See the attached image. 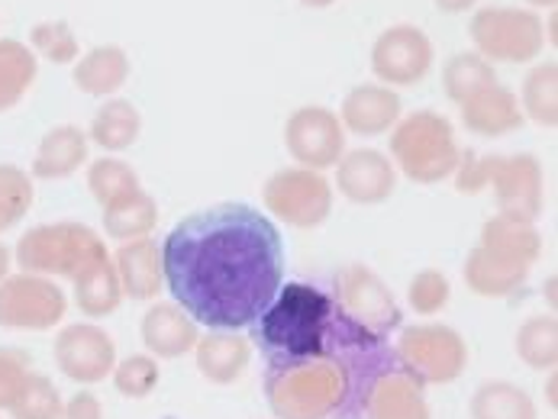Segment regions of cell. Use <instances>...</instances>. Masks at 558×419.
<instances>
[{
    "instance_id": "f35d334b",
    "label": "cell",
    "mask_w": 558,
    "mask_h": 419,
    "mask_svg": "<svg viewBox=\"0 0 558 419\" xmlns=\"http://www.w3.org/2000/svg\"><path fill=\"white\" fill-rule=\"evenodd\" d=\"M26 374H29V355L23 348H0V407H10Z\"/></svg>"
},
{
    "instance_id": "836d02e7",
    "label": "cell",
    "mask_w": 558,
    "mask_h": 419,
    "mask_svg": "<svg viewBox=\"0 0 558 419\" xmlns=\"http://www.w3.org/2000/svg\"><path fill=\"white\" fill-rule=\"evenodd\" d=\"M33 177L16 165H0V233L13 230L33 207Z\"/></svg>"
},
{
    "instance_id": "277c9868",
    "label": "cell",
    "mask_w": 558,
    "mask_h": 419,
    "mask_svg": "<svg viewBox=\"0 0 558 419\" xmlns=\"http://www.w3.org/2000/svg\"><path fill=\"white\" fill-rule=\"evenodd\" d=\"M391 156L398 159L400 171L416 184H436L462 162L452 123L433 110H420L400 120L391 136Z\"/></svg>"
},
{
    "instance_id": "ee69618b",
    "label": "cell",
    "mask_w": 558,
    "mask_h": 419,
    "mask_svg": "<svg viewBox=\"0 0 558 419\" xmlns=\"http://www.w3.org/2000/svg\"><path fill=\"white\" fill-rule=\"evenodd\" d=\"M526 3H536V7H553L556 0H526Z\"/></svg>"
},
{
    "instance_id": "9a60e30c",
    "label": "cell",
    "mask_w": 558,
    "mask_h": 419,
    "mask_svg": "<svg viewBox=\"0 0 558 419\" xmlns=\"http://www.w3.org/2000/svg\"><path fill=\"white\" fill-rule=\"evenodd\" d=\"M336 184L355 204H381L395 194L398 174L378 149H355L336 162Z\"/></svg>"
},
{
    "instance_id": "d6a6232c",
    "label": "cell",
    "mask_w": 558,
    "mask_h": 419,
    "mask_svg": "<svg viewBox=\"0 0 558 419\" xmlns=\"http://www.w3.org/2000/svg\"><path fill=\"white\" fill-rule=\"evenodd\" d=\"M517 352L530 368H556L558 326L553 317H533L517 333Z\"/></svg>"
},
{
    "instance_id": "f546056e",
    "label": "cell",
    "mask_w": 558,
    "mask_h": 419,
    "mask_svg": "<svg viewBox=\"0 0 558 419\" xmlns=\"http://www.w3.org/2000/svg\"><path fill=\"white\" fill-rule=\"evenodd\" d=\"M13 419H62V394L56 391V384L46 374H26L16 397L7 407Z\"/></svg>"
},
{
    "instance_id": "9c48e42d",
    "label": "cell",
    "mask_w": 558,
    "mask_h": 419,
    "mask_svg": "<svg viewBox=\"0 0 558 419\" xmlns=\"http://www.w3.org/2000/svg\"><path fill=\"white\" fill-rule=\"evenodd\" d=\"M69 300L43 274H13L0 281V326L7 330H52L62 323Z\"/></svg>"
},
{
    "instance_id": "ab89813d",
    "label": "cell",
    "mask_w": 558,
    "mask_h": 419,
    "mask_svg": "<svg viewBox=\"0 0 558 419\" xmlns=\"http://www.w3.org/2000/svg\"><path fill=\"white\" fill-rule=\"evenodd\" d=\"M62 419H104V410H100V400L87 391H78L65 410H62Z\"/></svg>"
},
{
    "instance_id": "1f68e13d",
    "label": "cell",
    "mask_w": 558,
    "mask_h": 419,
    "mask_svg": "<svg viewBox=\"0 0 558 419\" xmlns=\"http://www.w3.org/2000/svg\"><path fill=\"white\" fill-rule=\"evenodd\" d=\"M87 187L97 197L100 207L117 204L120 197L140 190V174L130 165L117 162V159H97L94 165L87 168Z\"/></svg>"
},
{
    "instance_id": "6da1fadb",
    "label": "cell",
    "mask_w": 558,
    "mask_h": 419,
    "mask_svg": "<svg viewBox=\"0 0 558 419\" xmlns=\"http://www.w3.org/2000/svg\"><path fill=\"white\" fill-rule=\"evenodd\" d=\"M252 338L268 358L265 394L281 419L352 417L372 381L395 365L385 335L352 320L332 294L314 284H281Z\"/></svg>"
},
{
    "instance_id": "4fadbf2b",
    "label": "cell",
    "mask_w": 558,
    "mask_h": 419,
    "mask_svg": "<svg viewBox=\"0 0 558 419\" xmlns=\"http://www.w3.org/2000/svg\"><path fill=\"white\" fill-rule=\"evenodd\" d=\"M52 352H56V365L62 368V374L78 381V384L104 381L117 365L113 338L97 326H87V323H75V326L62 330Z\"/></svg>"
},
{
    "instance_id": "5b68a950",
    "label": "cell",
    "mask_w": 558,
    "mask_h": 419,
    "mask_svg": "<svg viewBox=\"0 0 558 419\" xmlns=\"http://www.w3.org/2000/svg\"><path fill=\"white\" fill-rule=\"evenodd\" d=\"M100 258H107V246L81 223L36 226L16 243V264L26 274H59L75 281Z\"/></svg>"
},
{
    "instance_id": "7402d4cb",
    "label": "cell",
    "mask_w": 558,
    "mask_h": 419,
    "mask_svg": "<svg viewBox=\"0 0 558 419\" xmlns=\"http://www.w3.org/2000/svg\"><path fill=\"white\" fill-rule=\"evenodd\" d=\"M130 78V59L120 46H97L87 56H81L75 65V84L90 97H107L120 90Z\"/></svg>"
},
{
    "instance_id": "cb8c5ba5",
    "label": "cell",
    "mask_w": 558,
    "mask_h": 419,
    "mask_svg": "<svg viewBox=\"0 0 558 419\" xmlns=\"http://www.w3.org/2000/svg\"><path fill=\"white\" fill-rule=\"evenodd\" d=\"M197 368L204 378L217 381V384H230L236 381L245 365H248V342L236 333H210L207 338H197Z\"/></svg>"
},
{
    "instance_id": "4316f807",
    "label": "cell",
    "mask_w": 558,
    "mask_h": 419,
    "mask_svg": "<svg viewBox=\"0 0 558 419\" xmlns=\"http://www.w3.org/2000/svg\"><path fill=\"white\" fill-rule=\"evenodd\" d=\"M153 226H156V200L146 190H133L117 204L104 207V230L120 243L143 239Z\"/></svg>"
},
{
    "instance_id": "74e56055",
    "label": "cell",
    "mask_w": 558,
    "mask_h": 419,
    "mask_svg": "<svg viewBox=\"0 0 558 419\" xmlns=\"http://www.w3.org/2000/svg\"><path fill=\"white\" fill-rule=\"evenodd\" d=\"M449 281L439 271H420L410 281V304L416 313H436L449 304Z\"/></svg>"
},
{
    "instance_id": "8fae6325",
    "label": "cell",
    "mask_w": 558,
    "mask_h": 419,
    "mask_svg": "<svg viewBox=\"0 0 558 419\" xmlns=\"http://www.w3.org/2000/svg\"><path fill=\"white\" fill-rule=\"evenodd\" d=\"M288 152L304 168L336 165L345 152V133L332 110L326 107H301L284 126Z\"/></svg>"
},
{
    "instance_id": "484cf974",
    "label": "cell",
    "mask_w": 558,
    "mask_h": 419,
    "mask_svg": "<svg viewBox=\"0 0 558 419\" xmlns=\"http://www.w3.org/2000/svg\"><path fill=\"white\" fill-rule=\"evenodd\" d=\"M143 120L130 100H107L90 120V139L107 152H123L140 139Z\"/></svg>"
},
{
    "instance_id": "603a6c76",
    "label": "cell",
    "mask_w": 558,
    "mask_h": 419,
    "mask_svg": "<svg viewBox=\"0 0 558 419\" xmlns=\"http://www.w3.org/2000/svg\"><path fill=\"white\" fill-rule=\"evenodd\" d=\"M481 246L533 264L539 258V251H543V239L533 230V220H523V217H513V213H497L494 220L484 223Z\"/></svg>"
},
{
    "instance_id": "7a4b0ae2",
    "label": "cell",
    "mask_w": 558,
    "mask_h": 419,
    "mask_svg": "<svg viewBox=\"0 0 558 419\" xmlns=\"http://www.w3.org/2000/svg\"><path fill=\"white\" fill-rule=\"evenodd\" d=\"M161 274L194 323L236 333L275 300L284 278V246L265 213L248 204H217L168 233Z\"/></svg>"
},
{
    "instance_id": "f1b7e54d",
    "label": "cell",
    "mask_w": 558,
    "mask_h": 419,
    "mask_svg": "<svg viewBox=\"0 0 558 419\" xmlns=\"http://www.w3.org/2000/svg\"><path fill=\"white\" fill-rule=\"evenodd\" d=\"M472 419H536V404L510 381H487L472 397Z\"/></svg>"
},
{
    "instance_id": "8992f818",
    "label": "cell",
    "mask_w": 558,
    "mask_h": 419,
    "mask_svg": "<svg viewBox=\"0 0 558 419\" xmlns=\"http://www.w3.org/2000/svg\"><path fill=\"white\" fill-rule=\"evenodd\" d=\"M472 39L487 62H530L543 52L546 26L533 10L484 7L472 20Z\"/></svg>"
},
{
    "instance_id": "d4e9b609",
    "label": "cell",
    "mask_w": 558,
    "mask_h": 419,
    "mask_svg": "<svg viewBox=\"0 0 558 419\" xmlns=\"http://www.w3.org/2000/svg\"><path fill=\"white\" fill-rule=\"evenodd\" d=\"M75 300H78L81 313H87V317H110L120 307L123 287H120L110 255L94 261L84 274L75 278Z\"/></svg>"
},
{
    "instance_id": "ba28073f",
    "label": "cell",
    "mask_w": 558,
    "mask_h": 419,
    "mask_svg": "<svg viewBox=\"0 0 558 419\" xmlns=\"http://www.w3.org/2000/svg\"><path fill=\"white\" fill-rule=\"evenodd\" d=\"M265 207L301 230L319 226L332 210V187L314 168H284L265 184Z\"/></svg>"
},
{
    "instance_id": "d6986e66",
    "label": "cell",
    "mask_w": 558,
    "mask_h": 419,
    "mask_svg": "<svg viewBox=\"0 0 558 419\" xmlns=\"http://www.w3.org/2000/svg\"><path fill=\"white\" fill-rule=\"evenodd\" d=\"M197 323L174 304H156L143 317V342L159 358H178L197 345Z\"/></svg>"
},
{
    "instance_id": "8d00e7d4",
    "label": "cell",
    "mask_w": 558,
    "mask_h": 419,
    "mask_svg": "<svg viewBox=\"0 0 558 419\" xmlns=\"http://www.w3.org/2000/svg\"><path fill=\"white\" fill-rule=\"evenodd\" d=\"M113 384L123 397H149L159 384V365L146 355H130L126 361L113 365Z\"/></svg>"
},
{
    "instance_id": "7bdbcfd3",
    "label": "cell",
    "mask_w": 558,
    "mask_h": 419,
    "mask_svg": "<svg viewBox=\"0 0 558 419\" xmlns=\"http://www.w3.org/2000/svg\"><path fill=\"white\" fill-rule=\"evenodd\" d=\"M304 3H307V7H329L332 0H304Z\"/></svg>"
},
{
    "instance_id": "5bb4252c",
    "label": "cell",
    "mask_w": 558,
    "mask_h": 419,
    "mask_svg": "<svg viewBox=\"0 0 558 419\" xmlns=\"http://www.w3.org/2000/svg\"><path fill=\"white\" fill-rule=\"evenodd\" d=\"M362 414L368 419H429L423 384L400 365H388L368 387Z\"/></svg>"
},
{
    "instance_id": "4dcf8cb0",
    "label": "cell",
    "mask_w": 558,
    "mask_h": 419,
    "mask_svg": "<svg viewBox=\"0 0 558 419\" xmlns=\"http://www.w3.org/2000/svg\"><path fill=\"white\" fill-rule=\"evenodd\" d=\"M442 84H446V94H449L456 103H462L465 97L478 94L481 87L497 84V75H494V65H490L487 59H481L475 52H462V56H456V59L446 65Z\"/></svg>"
},
{
    "instance_id": "b9f144b4",
    "label": "cell",
    "mask_w": 558,
    "mask_h": 419,
    "mask_svg": "<svg viewBox=\"0 0 558 419\" xmlns=\"http://www.w3.org/2000/svg\"><path fill=\"white\" fill-rule=\"evenodd\" d=\"M10 264H13V258H10V249L0 243V281L7 278V271H10Z\"/></svg>"
},
{
    "instance_id": "ac0fdd59",
    "label": "cell",
    "mask_w": 558,
    "mask_h": 419,
    "mask_svg": "<svg viewBox=\"0 0 558 419\" xmlns=\"http://www.w3.org/2000/svg\"><path fill=\"white\" fill-rule=\"evenodd\" d=\"M533 264L507 258L500 251H490L478 246L465 261V281L481 297H510L530 274Z\"/></svg>"
},
{
    "instance_id": "60d3db41",
    "label": "cell",
    "mask_w": 558,
    "mask_h": 419,
    "mask_svg": "<svg viewBox=\"0 0 558 419\" xmlns=\"http://www.w3.org/2000/svg\"><path fill=\"white\" fill-rule=\"evenodd\" d=\"M478 0H436V7L439 10H446V13H462V10H469V7H475Z\"/></svg>"
},
{
    "instance_id": "44dd1931",
    "label": "cell",
    "mask_w": 558,
    "mask_h": 419,
    "mask_svg": "<svg viewBox=\"0 0 558 419\" xmlns=\"http://www.w3.org/2000/svg\"><path fill=\"white\" fill-rule=\"evenodd\" d=\"M87 159V136L78 126H56L46 133V139L36 149L33 159V174L36 177H69L75 174Z\"/></svg>"
},
{
    "instance_id": "7c38bea8",
    "label": "cell",
    "mask_w": 558,
    "mask_h": 419,
    "mask_svg": "<svg viewBox=\"0 0 558 419\" xmlns=\"http://www.w3.org/2000/svg\"><path fill=\"white\" fill-rule=\"evenodd\" d=\"M372 69L381 82L388 84H416L433 69V42L416 26H391L378 36L372 49Z\"/></svg>"
},
{
    "instance_id": "e0dca14e",
    "label": "cell",
    "mask_w": 558,
    "mask_h": 419,
    "mask_svg": "<svg viewBox=\"0 0 558 419\" xmlns=\"http://www.w3.org/2000/svg\"><path fill=\"white\" fill-rule=\"evenodd\" d=\"M400 120V97L391 87L362 84L342 100V123L355 136H381Z\"/></svg>"
},
{
    "instance_id": "ffe728a7",
    "label": "cell",
    "mask_w": 558,
    "mask_h": 419,
    "mask_svg": "<svg viewBox=\"0 0 558 419\" xmlns=\"http://www.w3.org/2000/svg\"><path fill=\"white\" fill-rule=\"evenodd\" d=\"M117 278L126 297L133 300H149L159 294L161 284V258L159 246L153 239H130L123 249L117 251Z\"/></svg>"
},
{
    "instance_id": "3957f363",
    "label": "cell",
    "mask_w": 558,
    "mask_h": 419,
    "mask_svg": "<svg viewBox=\"0 0 558 419\" xmlns=\"http://www.w3.org/2000/svg\"><path fill=\"white\" fill-rule=\"evenodd\" d=\"M456 171L462 194H478L490 184L500 213L536 220L543 210V168L533 156H462Z\"/></svg>"
},
{
    "instance_id": "d590c367",
    "label": "cell",
    "mask_w": 558,
    "mask_h": 419,
    "mask_svg": "<svg viewBox=\"0 0 558 419\" xmlns=\"http://www.w3.org/2000/svg\"><path fill=\"white\" fill-rule=\"evenodd\" d=\"M29 49L56 65H69L78 59V39L69 29V23H39L29 29Z\"/></svg>"
},
{
    "instance_id": "e575fe53",
    "label": "cell",
    "mask_w": 558,
    "mask_h": 419,
    "mask_svg": "<svg viewBox=\"0 0 558 419\" xmlns=\"http://www.w3.org/2000/svg\"><path fill=\"white\" fill-rule=\"evenodd\" d=\"M558 69L556 62L539 65L526 84H523V107L526 113L543 123V126H556L558 123Z\"/></svg>"
},
{
    "instance_id": "30bf717a",
    "label": "cell",
    "mask_w": 558,
    "mask_h": 419,
    "mask_svg": "<svg viewBox=\"0 0 558 419\" xmlns=\"http://www.w3.org/2000/svg\"><path fill=\"white\" fill-rule=\"evenodd\" d=\"M336 304L352 317L359 320L365 330H372L375 335H391V330L400 326V307L398 300L391 297V291L385 287V281L362 268V264H345L339 274H336Z\"/></svg>"
},
{
    "instance_id": "83f0119b",
    "label": "cell",
    "mask_w": 558,
    "mask_h": 419,
    "mask_svg": "<svg viewBox=\"0 0 558 419\" xmlns=\"http://www.w3.org/2000/svg\"><path fill=\"white\" fill-rule=\"evenodd\" d=\"M36 82V52L16 39H0V113L16 107Z\"/></svg>"
},
{
    "instance_id": "52a82bcc",
    "label": "cell",
    "mask_w": 558,
    "mask_h": 419,
    "mask_svg": "<svg viewBox=\"0 0 558 419\" xmlns=\"http://www.w3.org/2000/svg\"><path fill=\"white\" fill-rule=\"evenodd\" d=\"M395 358L420 384H449L465 371L469 348L452 326L426 323L400 333Z\"/></svg>"
},
{
    "instance_id": "2e32d148",
    "label": "cell",
    "mask_w": 558,
    "mask_h": 419,
    "mask_svg": "<svg viewBox=\"0 0 558 419\" xmlns=\"http://www.w3.org/2000/svg\"><path fill=\"white\" fill-rule=\"evenodd\" d=\"M462 120L478 136H507L523 126V110L513 90L487 84L478 94L462 100Z\"/></svg>"
}]
</instances>
